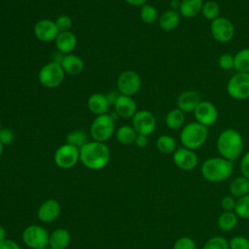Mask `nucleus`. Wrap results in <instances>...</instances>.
I'll use <instances>...</instances> for the list:
<instances>
[{"label":"nucleus","mask_w":249,"mask_h":249,"mask_svg":"<svg viewBox=\"0 0 249 249\" xmlns=\"http://www.w3.org/2000/svg\"><path fill=\"white\" fill-rule=\"evenodd\" d=\"M185 122V113L180 109H173L169 111L165 116V124L172 130L182 127Z\"/></svg>","instance_id":"a878e982"},{"label":"nucleus","mask_w":249,"mask_h":249,"mask_svg":"<svg viewBox=\"0 0 249 249\" xmlns=\"http://www.w3.org/2000/svg\"><path fill=\"white\" fill-rule=\"evenodd\" d=\"M173 249H196V243L193 238L182 236L174 242Z\"/></svg>","instance_id":"e433bc0d"},{"label":"nucleus","mask_w":249,"mask_h":249,"mask_svg":"<svg viewBox=\"0 0 249 249\" xmlns=\"http://www.w3.org/2000/svg\"><path fill=\"white\" fill-rule=\"evenodd\" d=\"M202 249H230L229 241L223 236H213L204 243Z\"/></svg>","instance_id":"f704fd0d"},{"label":"nucleus","mask_w":249,"mask_h":249,"mask_svg":"<svg viewBox=\"0 0 249 249\" xmlns=\"http://www.w3.org/2000/svg\"><path fill=\"white\" fill-rule=\"evenodd\" d=\"M236 200L232 196H226L221 200V207L224 211H233L235 207Z\"/></svg>","instance_id":"a19ab883"},{"label":"nucleus","mask_w":249,"mask_h":249,"mask_svg":"<svg viewBox=\"0 0 249 249\" xmlns=\"http://www.w3.org/2000/svg\"><path fill=\"white\" fill-rule=\"evenodd\" d=\"M137 134L138 133L135 131V129L132 126L123 125L117 130L116 137L120 143L124 145H129L135 142Z\"/></svg>","instance_id":"c85d7f7f"},{"label":"nucleus","mask_w":249,"mask_h":249,"mask_svg":"<svg viewBox=\"0 0 249 249\" xmlns=\"http://www.w3.org/2000/svg\"><path fill=\"white\" fill-rule=\"evenodd\" d=\"M207 136L208 127L197 122H193L189 123L182 128L180 141L183 147L195 151L205 143Z\"/></svg>","instance_id":"20e7f679"},{"label":"nucleus","mask_w":249,"mask_h":249,"mask_svg":"<svg viewBox=\"0 0 249 249\" xmlns=\"http://www.w3.org/2000/svg\"><path fill=\"white\" fill-rule=\"evenodd\" d=\"M88 107L91 113L99 116L107 113L110 103L106 95L102 93H93L89 97Z\"/></svg>","instance_id":"aec40b11"},{"label":"nucleus","mask_w":249,"mask_h":249,"mask_svg":"<svg viewBox=\"0 0 249 249\" xmlns=\"http://www.w3.org/2000/svg\"><path fill=\"white\" fill-rule=\"evenodd\" d=\"M59 31L54 21L48 18L40 19L34 26V34L42 42H51L55 40Z\"/></svg>","instance_id":"2eb2a0df"},{"label":"nucleus","mask_w":249,"mask_h":249,"mask_svg":"<svg viewBox=\"0 0 249 249\" xmlns=\"http://www.w3.org/2000/svg\"><path fill=\"white\" fill-rule=\"evenodd\" d=\"M229 191L231 196L237 198L249 195V179L244 176L235 177L231 181Z\"/></svg>","instance_id":"b1692460"},{"label":"nucleus","mask_w":249,"mask_h":249,"mask_svg":"<svg viewBox=\"0 0 249 249\" xmlns=\"http://www.w3.org/2000/svg\"><path fill=\"white\" fill-rule=\"evenodd\" d=\"M232 161L224 158L207 159L201 165V174L205 180L212 183L223 182L229 179L232 173Z\"/></svg>","instance_id":"7ed1b4c3"},{"label":"nucleus","mask_w":249,"mask_h":249,"mask_svg":"<svg viewBox=\"0 0 249 249\" xmlns=\"http://www.w3.org/2000/svg\"><path fill=\"white\" fill-rule=\"evenodd\" d=\"M54 22H55L56 27H57L59 32L69 31V29L72 26V18L69 16H66V15L59 16Z\"/></svg>","instance_id":"4c0bfd02"},{"label":"nucleus","mask_w":249,"mask_h":249,"mask_svg":"<svg viewBox=\"0 0 249 249\" xmlns=\"http://www.w3.org/2000/svg\"><path fill=\"white\" fill-rule=\"evenodd\" d=\"M50 234L41 226L30 225L22 232L24 244L31 249H44L49 245Z\"/></svg>","instance_id":"423d86ee"},{"label":"nucleus","mask_w":249,"mask_h":249,"mask_svg":"<svg viewBox=\"0 0 249 249\" xmlns=\"http://www.w3.org/2000/svg\"><path fill=\"white\" fill-rule=\"evenodd\" d=\"M240 171L242 173V176L249 179V152H247L241 159Z\"/></svg>","instance_id":"79ce46f5"},{"label":"nucleus","mask_w":249,"mask_h":249,"mask_svg":"<svg viewBox=\"0 0 249 249\" xmlns=\"http://www.w3.org/2000/svg\"><path fill=\"white\" fill-rule=\"evenodd\" d=\"M4 239H6V230L2 226H0V242Z\"/></svg>","instance_id":"09e8293b"},{"label":"nucleus","mask_w":249,"mask_h":249,"mask_svg":"<svg viewBox=\"0 0 249 249\" xmlns=\"http://www.w3.org/2000/svg\"><path fill=\"white\" fill-rule=\"evenodd\" d=\"M115 129L114 118L103 114L97 116L90 125V135L94 141L105 142L113 135Z\"/></svg>","instance_id":"39448f33"},{"label":"nucleus","mask_w":249,"mask_h":249,"mask_svg":"<svg viewBox=\"0 0 249 249\" xmlns=\"http://www.w3.org/2000/svg\"><path fill=\"white\" fill-rule=\"evenodd\" d=\"M15 135L10 128H2L0 131V142L4 145H9L14 141Z\"/></svg>","instance_id":"ea45409f"},{"label":"nucleus","mask_w":249,"mask_h":249,"mask_svg":"<svg viewBox=\"0 0 249 249\" xmlns=\"http://www.w3.org/2000/svg\"><path fill=\"white\" fill-rule=\"evenodd\" d=\"M2 152H3V144L0 142V157L2 155Z\"/></svg>","instance_id":"8fccbe9b"},{"label":"nucleus","mask_w":249,"mask_h":249,"mask_svg":"<svg viewBox=\"0 0 249 249\" xmlns=\"http://www.w3.org/2000/svg\"><path fill=\"white\" fill-rule=\"evenodd\" d=\"M60 214V204L57 200L50 198L45 200L38 208L37 216L43 223H51L56 220Z\"/></svg>","instance_id":"dca6fc26"},{"label":"nucleus","mask_w":249,"mask_h":249,"mask_svg":"<svg viewBox=\"0 0 249 249\" xmlns=\"http://www.w3.org/2000/svg\"><path fill=\"white\" fill-rule=\"evenodd\" d=\"M218 227L224 231L233 230L237 224V216L233 211H224L218 218Z\"/></svg>","instance_id":"cd10ccee"},{"label":"nucleus","mask_w":249,"mask_h":249,"mask_svg":"<svg viewBox=\"0 0 249 249\" xmlns=\"http://www.w3.org/2000/svg\"><path fill=\"white\" fill-rule=\"evenodd\" d=\"M132 127L138 134L148 136L156 128V118L148 110L137 111L132 117Z\"/></svg>","instance_id":"ddd939ff"},{"label":"nucleus","mask_w":249,"mask_h":249,"mask_svg":"<svg viewBox=\"0 0 249 249\" xmlns=\"http://www.w3.org/2000/svg\"><path fill=\"white\" fill-rule=\"evenodd\" d=\"M140 18L145 23H154L158 19V11L154 6L145 4L141 8Z\"/></svg>","instance_id":"72a5a7b5"},{"label":"nucleus","mask_w":249,"mask_h":249,"mask_svg":"<svg viewBox=\"0 0 249 249\" xmlns=\"http://www.w3.org/2000/svg\"><path fill=\"white\" fill-rule=\"evenodd\" d=\"M66 143L80 149L88 143V134L82 129L72 130L66 136Z\"/></svg>","instance_id":"7c9ffc66"},{"label":"nucleus","mask_w":249,"mask_h":249,"mask_svg":"<svg viewBox=\"0 0 249 249\" xmlns=\"http://www.w3.org/2000/svg\"><path fill=\"white\" fill-rule=\"evenodd\" d=\"M233 211L237 217L245 220L249 219V195L237 198Z\"/></svg>","instance_id":"473e14b6"},{"label":"nucleus","mask_w":249,"mask_h":249,"mask_svg":"<svg viewBox=\"0 0 249 249\" xmlns=\"http://www.w3.org/2000/svg\"><path fill=\"white\" fill-rule=\"evenodd\" d=\"M203 0H181L179 12L186 18H192L201 12Z\"/></svg>","instance_id":"393cba45"},{"label":"nucleus","mask_w":249,"mask_h":249,"mask_svg":"<svg viewBox=\"0 0 249 249\" xmlns=\"http://www.w3.org/2000/svg\"><path fill=\"white\" fill-rule=\"evenodd\" d=\"M157 148L162 154H172L176 151V141L170 135H160L157 139Z\"/></svg>","instance_id":"c756f323"},{"label":"nucleus","mask_w":249,"mask_h":249,"mask_svg":"<svg viewBox=\"0 0 249 249\" xmlns=\"http://www.w3.org/2000/svg\"><path fill=\"white\" fill-rule=\"evenodd\" d=\"M141 78L138 73L132 70H126L120 74L117 80L119 91L124 95L131 96L139 91L141 88Z\"/></svg>","instance_id":"9b49d317"},{"label":"nucleus","mask_w":249,"mask_h":249,"mask_svg":"<svg viewBox=\"0 0 249 249\" xmlns=\"http://www.w3.org/2000/svg\"><path fill=\"white\" fill-rule=\"evenodd\" d=\"M148 136L147 135H144V134H137V137L135 139V144L137 147L139 148H144L148 145Z\"/></svg>","instance_id":"c03bdc74"},{"label":"nucleus","mask_w":249,"mask_h":249,"mask_svg":"<svg viewBox=\"0 0 249 249\" xmlns=\"http://www.w3.org/2000/svg\"><path fill=\"white\" fill-rule=\"evenodd\" d=\"M71 240L69 231L65 229H57L50 234L49 245L51 249H66Z\"/></svg>","instance_id":"4be33fe9"},{"label":"nucleus","mask_w":249,"mask_h":249,"mask_svg":"<svg viewBox=\"0 0 249 249\" xmlns=\"http://www.w3.org/2000/svg\"><path fill=\"white\" fill-rule=\"evenodd\" d=\"M216 147L222 158L232 161L241 155L243 150V138L237 130L227 128L219 134Z\"/></svg>","instance_id":"f03ea898"},{"label":"nucleus","mask_w":249,"mask_h":249,"mask_svg":"<svg viewBox=\"0 0 249 249\" xmlns=\"http://www.w3.org/2000/svg\"><path fill=\"white\" fill-rule=\"evenodd\" d=\"M55 164L63 169L73 167L80 160V149L68 143L56 149L53 155Z\"/></svg>","instance_id":"1a4fd4ad"},{"label":"nucleus","mask_w":249,"mask_h":249,"mask_svg":"<svg viewBox=\"0 0 249 249\" xmlns=\"http://www.w3.org/2000/svg\"><path fill=\"white\" fill-rule=\"evenodd\" d=\"M0 249H20L19 245L11 239H4L0 242Z\"/></svg>","instance_id":"37998d69"},{"label":"nucleus","mask_w":249,"mask_h":249,"mask_svg":"<svg viewBox=\"0 0 249 249\" xmlns=\"http://www.w3.org/2000/svg\"><path fill=\"white\" fill-rule=\"evenodd\" d=\"M1 129H2V128H1V124H0V131H1Z\"/></svg>","instance_id":"3c124183"},{"label":"nucleus","mask_w":249,"mask_h":249,"mask_svg":"<svg viewBox=\"0 0 249 249\" xmlns=\"http://www.w3.org/2000/svg\"><path fill=\"white\" fill-rule=\"evenodd\" d=\"M194 114L196 122L207 127L213 125L218 120V110L216 106L212 102L206 100H201L198 103Z\"/></svg>","instance_id":"f8f14e48"},{"label":"nucleus","mask_w":249,"mask_h":249,"mask_svg":"<svg viewBox=\"0 0 249 249\" xmlns=\"http://www.w3.org/2000/svg\"><path fill=\"white\" fill-rule=\"evenodd\" d=\"M227 91L235 100L249 98V73L236 72L232 75L228 82Z\"/></svg>","instance_id":"0eeeda50"},{"label":"nucleus","mask_w":249,"mask_h":249,"mask_svg":"<svg viewBox=\"0 0 249 249\" xmlns=\"http://www.w3.org/2000/svg\"><path fill=\"white\" fill-rule=\"evenodd\" d=\"M201 101L200 95L195 90L183 91L177 98V108L184 113L194 112L196 107Z\"/></svg>","instance_id":"a211bd4d"},{"label":"nucleus","mask_w":249,"mask_h":249,"mask_svg":"<svg viewBox=\"0 0 249 249\" xmlns=\"http://www.w3.org/2000/svg\"><path fill=\"white\" fill-rule=\"evenodd\" d=\"M106 96H107V99H108V101H109V103L111 105V104H115L117 98L119 97V94H117L116 92H110Z\"/></svg>","instance_id":"49530a36"},{"label":"nucleus","mask_w":249,"mask_h":249,"mask_svg":"<svg viewBox=\"0 0 249 249\" xmlns=\"http://www.w3.org/2000/svg\"><path fill=\"white\" fill-rule=\"evenodd\" d=\"M44 249H45V248H44Z\"/></svg>","instance_id":"603ef678"},{"label":"nucleus","mask_w":249,"mask_h":249,"mask_svg":"<svg viewBox=\"0 0 249 249\" xmlns=\"http://www.w3.org/2000/svg\"><path fill=\"white\" fill-rule=\"evenodd\" d=\"M131 6H143L146 4L147 0H124Z\"/></svg>","instance_id":"a18cd8bd"},{"label":"nucleus","mask_w":249,"mask_h":249,"mask_svg":"<svg viewBox=\"0 0 249 249\" xmlns=\"http://www.w3.org/2000/svg\"><path fill=\"white\" fill-rule=\"evenodd\" d=\"M180 3H181V1H179V0H171V1H170L171 10L176 11L177 9H179V8H180Z\"/></svg>","instance_id":"de8ad7c7"},{"label":"nucleus","mask_w":249,"mask_h":249,"mask_svg":"<svg viewBox=\"0 0 249 249\" xmlns=\"http://www.w3.org/2000/svg\"><path fill=\"white\" fill-rule=\"evenodd\" d=\"M60 65L64 73L68 75H78L84 69V62L82 58L75 54H65Z\"/></svg>","instance_id":"412c9836"},{"label":"nucleus","mask_w":249,"mask_h":249,"mask_svg":"<svg viewBox=\"0 0 249 249\" xmlns=\"http://www.w3.org/2000/svg\"><path fill=\"white\" fill-rule=\"evenodd\" d=\"M200 13L204 17V18L212 21L219 17L220 7H219L218 3L215 1H212V0L206 1L202 5V9H201Z\"/></svg>","instance_id":"2f4dec72"},{"label":"nucleus","mask_w":249,"mask_h":249,"mask_svg":"<svg viewBox=\"0 0 249 249\" xmlns=\"http://www.w3.org/2000/svg\"><path fill=\"white\" fill-rule=\"evenodd\" d=\"M114 107L116 114L122 118H131L137 112L136 102L131 96L128 95H119Z\"/></svg>","instance_id":"f3484780"},{"label":"nucleus","mask_w":249,"mask_h":249,"mask_svg":"<svg viewBox=\"0 0 249 249\" xmlns=\"http://www.w3.org/2000/svg\"><path fill=\"white\" fill-rule=\"evenodd\" d=\"M218 64L223 70H231L233 68V55L230 53H223L219 56Z\"/></svg>","instance_id":"58836bf2"},{"label":"nucleus","mask_w":249,"mask_h":249,"mask_svg":"<svg viewBox=\"0 0 249 249\" xmlns=\"http://www.w3.org/2000/svg\"><path fill=\"white\" fill-rule=\"evenodd\" d=\"M230 249H249V239L244 236H234L229 241Z\"/></svg>","instance_id":"c9c22d12"},{"label":"nucleus","mask_w":249,"mask_h":249,"mask_svg":"<svg viewBox=\"0 0 249 249\" xmlns=\"http://www.w3.org/2000/svg\"><path fill=\"white\" fill-rule=\"evenodd\" d=\"M180 23V14L174 10H167L163 12L160 18V27L164 31H172L177 28Z\"/></svg>","instance_id":"5701e85b"},{"label":"nucleus","mask_w":249,"mask_h":249,"mask_svg":"<svg viewBox=\"0 0 249 249\" xmlns=\"http://www.w3.org/2000/svg\"><path fill=\"white\" fill-rule=\"evenodd\" d=\"M39 82L46 88H55L59 86L64 79V71L60 63L52 61L45 64L38 74Z\"/></svg>","instance_id":"6e6552de"},{"label":"nucleus","mask_w":249,"mask_h":249,"mask_svg":"<svg viewBox=\"0 0 249 249\" xmlns=\"http://www.w3.org/2000/svg\"><path fill=\"white\" fill-rule=\"evenodd\" d=\"M54 41L57 51L63 54H69L77 46V38L70 30L59 32Z\"/></svg>","instance_id":"6ab92c4d"},{"label":"nucleus","mask_w":249,"mask_h":249,"mask_svg":"<svg viewBox=\"0 0 249 249\" xmlns=\"http://www.w3.org/2000/svg\"><path fill=\"white\" fill-rule=\"evenodd\" d=\"M212 37L220 43H228L234 36L233 23L225 17H218L210 23Z\"/></svg>","instance_id":"9d476101"},{"label":"nucleus","mask_w":249,"mask_h":249,"mask_svg":"<svg viewBox=\"0 0 249 249\" xmlns=\"http://www.w3.org/2000/svg\"><path fill=\"white\" fill-rule=\"evenodd\" d=\"M173 161L175 165L182 170H192L194 169L198 162L196 154L190 149L185 147L176 149L173 153Z\"/></svg>","instance_id":"4468645a"},{"label":"nucleus","mask_w":249,"mask_h":249,"mask_svg":"<svg viewBox=\"0 0 249 249\" xmlns=\"http://www.w3.org/2000/svg\"><path fill=\"white\" fill-rule=\"evenodd\" d=\"M233 68L237 72L249 73V49H242L233 55Z\"/></svg>","instance_id":"bb28decb"},{"label":"nucleus","mask_w":249,"mask_h":249,"mask_svg":"<svg viewBox=\"0 0 249 249\" xmlns=\"http://www.w3.org/2000/svg\"><path fill=\"white\" fill-rule=\"evenodd\" d=\"M109 160L110 151L103 142L91 141L80 148V160L89 169H101L107 165Z\"/></svg>","instance_id":"f257e3e1"}]
</instances>
